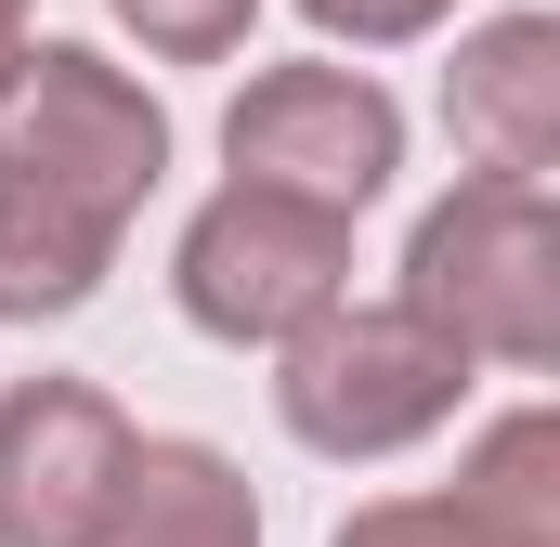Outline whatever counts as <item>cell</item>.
<instances>
[{
	"instance_id": "obj_1",
	"label": "cell",
	"mask_w": 560,
	"mask_h": 547,
	"mask_svg": "<svg viewBox=\"0 0 560 547\" xmlns=\"http://www.w3.org/2000/svg\"><path fill=\"white\" fill-rule=\"evenodd\" d=\"M392 300L443 326L482 379H548L560 365V209L548 183H509V170H456L405 235Z\"/></svg>"
},
{
	"instance_id": "obj_2",
	"label": "cell",
	"mask_w": 560,
	"mask_h": 547,
	"mask_svg": "<svg viewBox=\"0 0 560 547\" xmlns=\"http://www.w3.org/2000/svg\"><path fill=\"white\" fill-rule=\"evenodd\" d=\"M469 392H482V365L405 300H326L300 339H275V417L326 469H392V456L443 443Z\"/></svg>"
},
{
	"instance_id": "obj_3",
	"label": "cell",
	"mask_w": 560,
	"mask_h": 547,
	"mask_svg": "<svg viewBox=\"0 0 560 547\" xmlns=\"http://www.w3.org/2000/svg\"><path fill=\"white\" fill-rule=\"evenodd\" d=\"M170 300L196 339L222 352H275L300 339L326 300H352V222L313 209V196H275V183H209L170 235Z\"/></svg>"
},
{
	"instance_id": "obj_4",
	"label": "cell",
	"mask_w": 560,
	"mask_h": 547,
	"mask_svg": "<svg viewBox=\"0 0 560 547\" xmlns=\"http://www.w3.org/2000/svg\"><path fill=\"white\" fill-rule=\"evenodd\" d=\"M222 170L235 183H275L313 196L339 222H365L392 183H405V105L378 66H339V53H300V66H248V92L222 105Z\"/></svg>"
},
{
	"instance_id": "obj_5",
	"label": "cell",
	"mask_w": 560,
	"mask_h": 547,
	"mask_svg": "<svg viewBox=\"0 0 560 547\" xmlns=\"http://www.w3.org/2000/svg\"><path fill=\"white\" fill-rule=\"evenodd\" d=\"M0 156L52 170L105 222H143V196L170 183V105L143 92L118 53H92V39H26V79L0 105Z\"/></svg>"
},
{
	"instance_id": "obj_6",
	"label": "cell",
	"mask_w": 560,
	"mask_h": 547,
	"mask_svg": "<svg viewBox=\"0 0 560 547\" xmlns=\"http://www.w3.org/2000/svg\"><path fill=\"white\" fill-rule=\"evenodd\" d=\"M131 469V417L105 379H13L0 392V547H92Z\"/></svg>"
},
{
	"instance_id": "obj_7",
	"label": "cell",
	"mask_w": 560,
	"mask_h": 547,
	"mask_svg": "<svg viewBox=\"0 0 560 547\" xmlns=\"http://www.w3.org/2000/svg\"><path fill=\"white\" fill-rule=\"evenodd\" d=\"M443 131L469 170H509V183H548L560 170V13H482L456 26V66H443Z\"/></svg>"
},
{
	"instance_id": "obj_8",
	"label": "cell",
	"mask_w": 560,
	"mask_h": 547,
	"mask_svg": "<svg viewBox=\"0 0 560 547\" xmlns=\"http://www.w3.org/2000/svg\"><path fill=\"white\" fill-rule=\"evenodd\" d=\"M131 248V222H105L92 196H66L52 170L0 156V326H66L105 300V274Z\"/></svg>"
},
{
	"instance_id": "obj_9",
	"label": "cell",
	"mask_w": 560,
	"mask_h": 547,
	"mask_svg": "<svg viewBox=\"0 0 560 547\" xmlns=\"http://www.w3.org/2000/svg\"><path fill=\"white\" fill-rule=\"evenodd\" d=\"M92 547H261V496L222 443L196 430H131V469H118V509Z\"/></svg>"
},
{
	"instance_id": "obj_10",
	"label": "cell",
	"mask_w": 560,
	"mask_h": 547,
	"mask_svg": "<svg viewBox=\"0 0 560 547\" xmlns=\"http://www.w3.org/2000/svg\"><path fill=\"white\" fill-rule=\"evenodd\" d=\"M443 496H469L495 535H522V547H560V405L482 417V430L456 443V482H443Z\"/></svg>"
},
{
	"instance_id": "obj_11",
	"label": "cell",
	"mask_w": 560,
	"mask_h": 547,
	"mask_svg": "<svg viewBox=\"0 0 560 547\" xmlns=\"http://www.w3.org/2000/svg\"><path fill=\"white\" fill-rule=\"evenodd\" d=\"M105 13L143 39V66H235L261 26V0H105Z\"/></svg>"
},
{
	"instance_id": "obj_12",
	"label": "cell",
	"mask_w": 560,
	"mask_h": 547,
	"mask_svg": "<svg viewBox=\"0 0 560 547\" xmlns=\"http://www.w3.org/2000/svg\"><path fill=\"white\" fill-rule=\"evenodd\" d=\"M326 547H522V535H495L469 496H443V482H430V496H365Z\"/></svg>"
},
{
	"instance_id": "obj_13",
	"label": "cell",
	"mask_w": 560,
	"mask_h": 547,
	"mask_svg": "<svg viewBox=\"0 0 560 547\" xmlns=\"http://www.w3.org/2000/svg\"><path fill=\"white\" fill-rule=\"evenodd\" d=\"M456 13H469V0H300V26H313L326 53H418Z\"/></svg>"
},
{
	"instance_id": "obj_14",
	"label": "cell",
	"mask_w": 560,
	"mask_h": 547,
	"mask_svg": "<svg viewBox=\"0 0 560 547\" xmlns=\"http://www.w3.org/2000/svg\"><path fill=\"white\" fill-rule=\"evenodd\" d=\"M26 39H39V26H0V105H13V79H26Z\"/></svg>"
},
{
	"instance_id": "obj_15",
	"label": "cell",
	"mask_w": 560,
	"mask_h": 547,
	"mask_svg": "<svg viewBox=\"0 0 560 547\" xmlns=\"http://www.w3.org/2000/svg\"><path fill=\"white\" fill-rule=\"evenodd\" d=\"M26 13H39V0H0V26H26Z\"/></svg>"
}]
</instances>
